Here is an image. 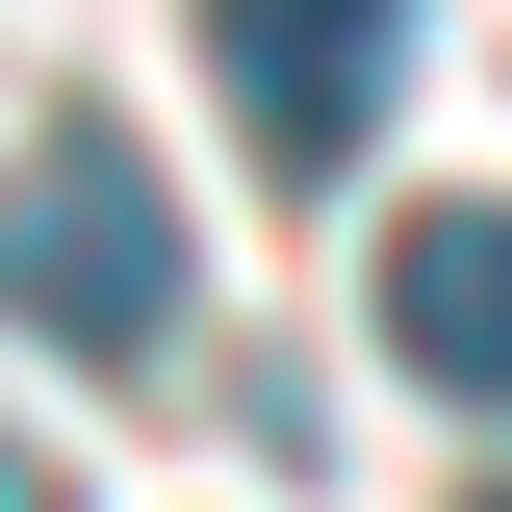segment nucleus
<instances>
[{
    "label": "nucleus",
    "mask_w": 512,
    "mask_h": 512,
    "mask_svg": "<svg viewBox=\"0 0 512 512\" xmlns=\"http://www.w3.org/2000/svg\"><path fill=\"white\" fill-rule=\"evenodd\" d=\"M487 512H512V487H487Z\"/></svg>",
    "instance_id": "39448f33"
},
{
    "label": "nucleus",
    "mask_w": 512,
    "mask_h": 512,
    "mask_svg": "<svg viewBox=\"0 0 512 512\" xmlns=\"http://www.w3.org/2000/svg\"><path fill=\"white\" fill-rule=\"evenodd\" d=\"M205 77H231V128L282 154V180H333V154L410 103V26H384V0H231V26H205Z\"/></svg>",
    "instance_id": "f03ea898"
},
{
    "label": "nucleus",
    "mask_w": 512,
    "mask_h": 512,
    "mask_svg": "<svg viewBox=\"0 0 512 512\" xmlns=\"http://www.w3.org/2000/svg\"><path fill=\"white\" fill-rule=\"evenodd\" d=\"M384 359L436 410H512V205H410L384 231Z\"/></svg>",
    "instance_id": "7ed1b4c3"
},
{
    "label": "nucleus",
    "mask_w": 512,
    "mask_h": 512,
    "mask_svg": "<svg viewBox=\"0 0 512 512\" xmlns=\"http://www.w3.org/2000/svg\"><path fill=\"white\" fill-rule=\"evenodd\" d=\"M0 333H52V359H154L180 333V205L128 128H26L0 154Z\"/></svg>",
    "instance_id": "f257e3e1"
},
{
    "label": "nucleus",
    "mask_w": 512,
    "mask_h": 512,
    "mask_svg": "<svg viewBox=\"0 0 512 512\" xmlns=\"http://www.w3.org/2000/svg\"><path fill=\"white\" fill-rule=\"evenodd\" d=\"M0 512H52V461H0Z\"/></svg>",
    "instance_id": "20e7f679"
}]
</instances>
